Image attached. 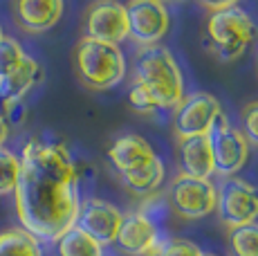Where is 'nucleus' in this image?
<instances>
[{
	"mask_svg": "<svg viewBox=\"0 0 258 256\" xmlns=\"http://www.w3.org/2000/svg\"><path fill=\"white\" fill-rule=\"evenodd\" d=\"M21 175L14 191L21 227L36 240L56 243L77 223L81 209L79 171L61 142L32 137L23 146Z\"/></svg>",
	"mask_w": 258,
	"mask_h": 256,
	"instance_id": "obj_1",
	"label": "nucleus"
},
{
	"mask_svg": "<svg viewBox=\"0 0 258 256\" xmlns=\"http://www.w3.org/2000/svg\"><path fill=\"white\" fill-rule=\"evenodd\" d=\"M133 86L142 88L155 108H175L184 99V77L164 45L144 47L135 61Z\"/></svg>",
	"mask_w": 258,
	"mask_h": 256,
	"instance_id": "obj_2",
	"label": "nucleus"
},
{
	"mask_svg": "<svg viewBox=\"0 0 258 256\" xmlns=\"http://www.w3.org/2000/svg\"><path fill=\"white\" fill-rule=\"evenodd\" d=\"M256 36L258 25L238 3L222 9V12L209 14L207 47L218 61L231 63L236 58H240L247 47L256 41Z\"/></svg>",
	"mask_w": 258,
	"mask_h": 256,
	"instance_id": "obj_3",
	"label": "nucleus"
},
{
	"mask_svg": "<svg viewBox=\"0 0 258 256\" xmlns=\"http://www.w3.org/2000/svg\"><path fill=\"white\" fill-rule=\"evenodd\" d=\"M74 70L79 81L90 90H112L126 77V58L119 45L81 38L74 47Z\"/></svg>",
	"mask_w": 258,
	"mask_h": 256,
	"instance_id": "obj_4",
	"label": "nucleus"
},
{
	"mask_svg": "<svg viewBox=\"0 0 258 256\" xmlns=\"http://www.w3.org/2000/svg\"><path fill=\"white\" fill-rule=\"evenodd\" d=\"M207 140H209L216 175H220L222 180L236 178V173L249 160V144L240 133V128L231 126V121L222 112L216 119V124L211 126V131L207 133Z\"/></svg>",
	"mask_w": 258,
	"mask_h": 256,
	"instance_id": "obj_5",
	"label": "nucleus"
},
{
	"mask_svg": "<svg viewBox=\"0 0 258 256\" xmlns=\"http://www.w3.org/2000/svg\"><path fill=\"white\" fill-rule=\"evenodd\" d=\"M216 214L229 229L245 227L258 220V186L242 178H227L216 186Z\"/></svg>",
	"mask_w": 258,
	"mask_h": 256,
	"instance_id": "obj_6",
	"label": "nucleus"
},
{
	"mask_svg": "<svg viewBox=\"0 0 258 256\" xmlns=\"http://www.w3.org/2000/svg\"><path fill=\"white\" fill-rule=\"evenodd\" d=\"M218 191L211 180L177 175L168 189V205L173 214L184 220H200L216 211Z\"/></svg>",
	"mask_w": 258,
	"mask_h": 256,
	"instance_id": "obj_7",
	"label": "nucleus"
},
{
	"mask_svg": "<svg viewBox=\"0 0 258 256\" xmlns=\"http://www.w3.org/2000/svg\"><path fill=\"white\" fill-rule=\"evenodd\" d=\"M222 115V103L209 92H193L173 108V133L177 142L200 137L211 131Z\"/></svg>",
	"mask_w": 258,
	"mask_h": 256,
	"instance_id": "obj_8",
	"label": "nucleus"
},
{
	"mask_svg": "<svg viewBox=\"0 0 258 256\" xmlns=\"http://www.w3.org/2000/svg\"><path fill=\"white\" fill-rule=\"evenodd\" d=\"M128 38L142 47L160 45V41L171 29V14L160 0H133L126 5Z\"/></svg>",
	"mask_w": 258,
	"mask_h": 256,
	"instance_id": "obj_9",
	"label": "nucleus"
},
{
	"mask_svg": "<svg viewBox=\"0 0 258 256\" xmlns=\"http://www.w3.org/2000/svg\"><path fill=\"white\" fill-rule=\"evenodd\" d=\"M162 243H164V236H162L160 225H157V220L153 216H148L144 209L123 214L115 238V245L121 254L148 256L155 254Z\"/></svg>",
	"mask_w": 258,
	"mask_h": 256,
	"instance_id": "obj_10",
	"label": "nucleus"
},
{
	"mask_svg": "<svg viewBox=\"0 0 258 256\" xmlns=\"http://www.w3.org/2000/svg\"><path fill=\"white\" fill-rule=\"evenodd\" d=\"M83 32H86L83 38L119 45L123 38H128L126 5L112 3V0L92 3L86 12V18H83Z\"/></svg>",
	"mask_w": 258,
	"mask_h": 256,
	"instance_id": "obj_11",
	"label": "nucleus"
},
{
	"mask_svg": "<svg viewBox=\"0 0 258 256\" xmlns=\"http://www.w3.org/2000/svg\"><path fill=\"white\" fill-rule=\"evenodd\" d=\"M121 218L123 211H119V207H115L112 203L101 198H88L86 203H81L74 227H79L83 234L97 240L101 247H106V245L115 243Z\"/></svg>",
	"mask_w": 258,
	"mask_h": 256,
	"instance_id": "obj_12",
	"label": "nucleus"
},
{
	"mask_svg": "<svg viewBox=\"0 0 258 256\" xmlns=\"http://www.w3.org/2000/svg\"><path fill=\"white\" fill-rule=\"evenodd\" d=\"M155 157L157 155L153 146L148 144V140H144L137 133H126V135L117 137L108 149V162L119 173V178L151 164Z\"/></svg>",
	"mask_w": 258,
	"mask_h": 256,
	"instance_id": "obj_13",
	"label": "nucleus"
},
{
	"mask_svg": "<svg viewBox=\"0 0 258 256\" xmlns=\"http://www.w3.org/2000/svg\"><path fill=\"white\" fill-rule=\"evenodd\" d=\"M41 81H43V66L36 61V58H32L27 54L25 61L12 72V75L0 79V103L5 106V110L12 112L14 108L21 106V101Z\"/></svg>",
	"mask_w": 258,
	"mask_h": 256,
	"instance_id": "obj_14",
	"label": "nucleus"
},
{
	"mask_svg": "<svg viewBox=\"0 0 258 256\" xmlns=\"http://www.w3.org/2000/svg\"><path fill=\"white\" fill-rule=\"evenodd\" d=\"M16 25L27 34H43L61 21L66 5L61 0H18L14 3Z\"/></svg>",
	"mask_w": 258,
	"mask_h": 256,
	"instance_id": "obj_15",
	"label": "nucleus"
},
{
	"mask_svg": "<svg viewBox=\"0 0 258 256\" xmlns=\"http://www.w3.org/2000/svg\"><path fill=\"white\" fill-rule=\"evenodd\" d=\"M177 162H180V173L188 178L211 180V175H216L207 135L177 142Z\"/></svg>",
	"mask_w": 258,
	"mask_h": 256,
	"instance_id": "obj_16",
	"label": "nucleus"
},
{
	"mask_svg": "<svg viewBox=\"0 0 258 256\" xmlns=\"http://www.w3.org/2000/svg\"><path fill=\"white\" fill-rule=\"evenodd\" d=\"M164 175H166V169L162 164L160 157L151 162V164L142 166V169L133 171V173H126L121 175V184L126 186L131 194L135 196H142V198H153L155 191L162 186L164 182Z\"/></svg>",
	"mask_w": 258,
	"mask_h": 256,
	"instance_id": "obj_17",
	"label": "nucleus"
},
{
	"mask_svg": "<svg viewBox=\"0 0 258 256\" xmlns=\"http://www.w3.org/2000/svg\"><path fill=\"white\" fill-rule=\"evenodd\" d=\"M0 256H43L41 240L23 227L0 231Z\"/></svg>",
	"mask_w": 258,
	"mask_h": 256,
	"instance_id": "obj_18",
	"label": "nucleus"
},
{
	"mask_svg": "<svg viewBox=\"0 0 258 256\" xmlns=\"http://www.w3.org/2000/svg\"><path fill=\"white\" fill-rule=\"evenodd\" d=\"M56 256H103V247L79 227H72L56 240Z\"/></svg>",
	"mask_w": 258,
	"mask_h": 256,
	"instance_id": "obj_19",
	"label": "nucleus"
},
{
	"mask_svg": "<svg viewBox=\"0 0 258 256\" xmlns=\"http://www.w3.org/2000/svg\"><path fill=\"white\" fill-rule=\"evenodd\" d=\"M229 256H258V223L229 229Z\"/></svg>",
	"mask_w": 258,
	"mask_h": 256,
	"instance_id": "obj_20",
	"label": "nucleus"
},
{
	"mask_svg": "<svg viewBox=\"0 0 258 256\" xmlns=\"http://www.w3.org/2000/svg\"><path fill=\"white\" fill-rule=\"evenodd\" d=\"M18 175H21V160L14 151L0 149V198L5 196H14L18 184Z\"/></svg>",
	"mask_w": 258,
	"mask_h": 256,
	"instance_id": "obj_21",
	"label": "nucleus"
},
{
	"mask_svg": "<svg viewBox=\"0 0 258 256\" xmlns=\"http://www.w3.org/2000/svg\"><path fill=\"white\" fill-rule=\"evenodd\" d=\"M25 56H27V54H25L21 43L12 36H5L3 41H0V79L12 75L25 61Z\"/></svg>",
	"mask_w": 258,
	"mask_h": 256,
	"instance_id": "obj_22",
	"label": "nucleus"
},
{
	"mask_svg": "<svg viewBox=\"0 0 258 256\" xmlns=\"http://www.w3.org/2000/svg\"><path fill=\"white\" fill-rule=\"evenodd\" d=\"M160 256H202L205 252L200 249V245L191 243L186 238H164V243L160 245Z\"/></svg>",
	"mask_w": 258,
	"mask_h": 256,
	"instance_id": "obj_23",
	"label": "nucleus"
},
{
	"mask_svg": "<svg viewBox=\"0 0 258 256\" xmlns=\"http://www.w3.org/2000/svg\"><path fill=\"white\" fill-rule=\"evenodd\" d=\"M242 135L247 144L258 146V101H249L242 108Z\"/></svg>",
	"mask_w": 258,
	"mask_h": 256,
	"instance_id": "obj_24",
	"label": "nucleus"
},
{
	"mask_svg": "<svg viewBox=\"0 0 258 256\" xmlns=\"http://www.w3.org/2000/svg\"><path fill=\"white\" fill-rule=\"evenodd\" d=\"M128 101H131L133 110L142 112V115H146V112H153V110H155V106H153L151 97H148L146 92H144L142 88H137V86H131V92H128Z\"/></svg>",
	"mask_w": 258,
	"mask_h": 256,
	"instance_id": "obj_25",
	"label": "nucleus"
},
{
	"mask_svg": "<svg viewBox=\"0 0 258 256\" xmlns=\"http://www.w3.org/2000/svg\"><path fill=\"white\" fill-rule=\"evenodd\" d=\"M202 7L209 9V14H216V12H222V9L231 7V5H236V0H222V3H209V0H202Z\"/></svg>",
	"mask_w": 258,
	"mask_h": 256,
	"instance_id": "obj_26",
	"label": "nucleus"
},
{
	"mask_svg": "<svg viewBox=\"0 0 258 256\" xmlns=\"http://www.w3.org/2000/svg\"><path fill=\"white\" fill-rule=\"evenodd\" d=\"M7 137H9V121L5 119L3 115H0V149L5 146V142H7Z\"/></svg>",
	"mask_w": 258,
	"mask_h": 256,
	"instance_id": "obj_27",
	"label": "nucleus"
},
{
	"mask_svg": "<svg viewBox=\"0 0 258 256\" xmlns=\"http://www.w3.org/2000/svg\"><path fill=\"white\" fill-rule=\"evenodd\" d=\"M5 38V32H3V25H0V41H3Z\"/></svg>",
	"mask_w": 258,
	"mask_h": 256,
	"instance_id": "obj_28",
	"label": "nucleus"
},
{
	"mask_svg": "<svg viewBox=\"0 0 258 256\" xmlns=\"http://www.w3.org/2000/svg\"><path fill=\"white\" fill-rule=\"evenodd\" d=\"M202 256H216V254H209V252H205V254H202Z\"/></svg>",
	"mask_w": 258,
	"mask_h": 256,
	"instance_id": "obj_29",
	"label": "nucleus"
},
{
	"mask_svg": "<svg viewBox=\"0 0 258 256\" xmlns=\"http://www.w3.org/2000/svg\"><path fill=\"white\" fill-rule=\"evenodd\" d=\"M148 256H160V252H155V254H148Z\"/></svg>",
	"mask_w": 258,
	"mask_h": 256,
	"instance_id": "obj_30",
	"label": "nucleus"
}]
</instances>
